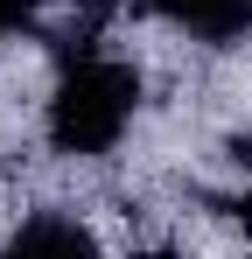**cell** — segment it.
<instances>
[{
    "mask_svg": "<svg viewBox=\"0 0 252 259\" xmlns=\"http://www.w3.org/2000/svg\"><path fill=\"white\" fill-rule=\"evenodd\" d=\"M238 224H245V238H252V196H245V203H238Z\"/></svg>",
    "mask_w": 252,
    "mask_h": 259,
    "instance_id": "cell-5",
    "label": "cell"
},
{
    "mask_svg": "<svg viewBox=\"0 0 252 259\" xmlns=\"http://www.w3.org/2000/svg\"><path fill=\"white\" fill-rule=\"evenodd\" d=\"M28 7H35V0H0V35H7V28H21V21H28Z\"/></svg>",
    "mask_w": 252,
    "mask_h": 259,
    "instance_id": "cell-4",
    "label": "cell"
},
{
    "mask_svg": "<svg viewBox=\"0 0 252 259\" xmlns=\"http://www.w3.org/2000/svg\"><path fill=\"white\" fill-rule=\"evenodd\" d=\"M133 112H140V70L112 56H77L49 98V140L56 154H112Z\"/></svg>",
    "mask_w": 252,
    "mask_h": 259,
    "instance_id": "cell-1",
    "label": "cell"
},
{
    "mask_svg": "<svg viewBox=\"0 0 252 259\" xmlns=\"http://www.w3.org/2000/svg\"><path fill=\"white\" fill-rule=\"evenodd\" d=\"M0 259H98V245H91V231H84L77 217H28L21 238Z\"/></svg>",
    "mask_w": 252,
    "mask_h": 259,
    "instance_id": "cell-3",
    "label": "cell"
},
{
    "mask_svg": "<svg viewBox=\"0 0 252 259\" xmlns=\"http://www.w3.org/2000/svg\"><path fill=\"white\" fill-rule=\"evenodd\" d=\"M154 14H168L175 28H189L196 42H238V35H252V0H154Z\"/></svg>",
    "mask_w": 252,
    "mask_h": 259,
    "instance_id": "cell-2",
    "label": "cell"
}]
</instances>
